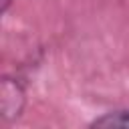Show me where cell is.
<instances>
[{
    "label": "cell",
    "instance_id": "cell-1",
    "mask_svg": "<svg viewBox=\"0 0 129 129\" xmlns=\"http://www.w3.org/2000/svg\"><path fill=\"white\" fill-rule=\"evenodd\" d=\"M91 127H129V109H119V111H109L103 113L99 119H95L91 123Z\"/></svg>",
    "mask_w": 129,
    "mask_h": 129
},
{
    "label": "cell",
    "instance_id": "cell-2",
    "mask_svg": "<svg viewBox=\"0 0 129 129\" xmlns=\"http://www.w3.org/2000/svg\"><path fill=\"white\" fill-rule=\"evenodd\" d=\"M10 4H12V0H0V10H2V14H6V12H8Z\"/></svg>",
    "mask_w": 129,
    "mask_h": 129
}]
</instances>
